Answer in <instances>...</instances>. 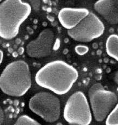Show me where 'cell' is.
<instances>
[{
  "instance_id": "6da1fadb",
  "label": "cell",
  "mask_w": 118,
  "mask_h": 125,
  "mask_svg": "<svg viewBox=\"0 0 118 125\" xmlns=\"http://www.w3.org/2000/svg\"><path fill=\"white\" fill-rule=\"evenodd\" d=\"M79 73L72 65L56 60L44 65L35 75L36 83L42 88L57 95H64L77 81Z\"/></svg>"
},
{
  "instance_id": "7a4b0ae2",
  "label": "cell",
  "mask_w": 118,
  "mask_h": 125,
  "mask_svg": "<svg viewBox=\"0 0 118 125\" xmlns=\"http://www.w3.org/2000/svg\"><path fill=\"white\" fill-rule=\"evenodd\" d=\"M31 7L21 0H6L0 4V36L11 40L18 35L21 26L31 14Z\"/></svg>"
},
{
  "instance_id": "3957f363",
  "label": "cell",
  "mask_w": 118,
  "mask_h": 125,
  "mask_svg": "<svg viewBox=\"0 0 118 125\" xmlns=\"http://www.w3.org/2000/svg\"><path fill=\"white\" fill-rule=\"evenodd\" d=\"M31 86V76L27 62L17 60L5 67L0 77V87L2 92L11 97L25 95Z\"/></svg>"
},
{
  "instance_id": "277c9868",
  "label": "cell",
  "mask_w": 118,
  "mask_h": 125,
  "mask_svg": "<svg viewBox=\"0 0 118 125\" xmlns=\"http://www.w3.org/2000/svg\"><path fill=\"white\" fill-rule=\"evenodd\" d=\"M65 120L69 125H90L93 118L91 106L86 95L75 92L68 99L63 112Z\"/></svg>"
},
{
  "instance_id": "5b68a950",
  "label": "cell",
  "mask_w": 118,
  "mask_h": 125,
  "mask_svg": "<svg viewBox=\"0 0 118 125\" xmlns=\"http://www.w3.org/2000/svg\"><path fill=\"white\" fill-rule=\"evenodd\" d=\"M88 97L93 115L98 122L107 118L118 101L116 94L106 89L100 83H96L90 87Z\"/></svg>"
},
{
  "instance_id": "8992f818",
  "label": "cell",
  "mask_w": 118,
  "mask_h": 125,
  "mask_svg": "<svg viewBox=\"0 0 118 125\" xmlns=\"http://www.w3.org/2000/svg\"><path fill=\"white\" fill-rule=\"evenodd\" d=\"M28 106L32 112L49 123L58 120L61 114L59 99L48 92L36 93L30 99Z\"/></svg>"
},
{
  "instance_id": "52a82bcc",
  "label": "cell",
  "mask_w": 118,
  "mask_h": 125,
  "mask_svg": "<svg viewBox=\"0 0 118 125\" xmlns=\"http://www.w3.org/2000/svg\"><path fill=\"white\" fill-rule=\"evenodd\" d=\"M105 30L101 20L92 12L81 21L77 27L67 30V33L73 40L81 43H88L100 37Z\"/></svg>"
},
{
  "instance_id": "ba28073f",
  "label": "cell",
  "mask_w": 118,
  "mask_h": 125,
  "mask_svg": "<svg viewBox=\"0 0 118 125\" xmlns=\"http://www.w3.org/2000/svg\"><path fill=\"white\" fill-rule=\"evenodd\" d=\"M55 35L51 29L41 31L35 40L29 42L26 48V53L31 58H40L51 54L54 42Z\"/></svg>"
},
{
  "instance_id": "9c48e42d",
  "label": "cell",
  "mask_w": 118,
  "mask_h": 125,
  "mask_svg": "<svg viewBox=\"0 0 118 125\" xmlns=\"http://www.w3.org/2000/svg\"><path fill=\"white\" fill-rule=\"evenodd\" d=\"M90 11L85 8H63L57 15L58 20L63 27L68 30L76 28L90 14Z\"/></svg>"
},
{
  "instance_id": "30bf717a",
  "label": "cell",
  "mask_w": 118,
  "mask_h": 125,
  "mask_svg": "<svg viewBox=\"0 0 118 125\" xmlns=\"http://www.w3.org/2000/svg\"><path fill=\"white\" fill-rule=\"evenodd\" d=\"M95 11L112 25L118 23V1L100 0L94 5Z\"/></svg>"
},
{
  "instance_id": "8fae6325",
  "label": "cell",
  "mask_w": 118,
  "mask_h": 125,
  "mask_svg": "<svg viewBox=\"0 0 118 125\" xmlns=\"http://www.w3.org/2000/svg\"><path fill=\"white\" fill-rule=\"evenodd\" d=\"M106 51L108 55L118 62V35L111 34L107 38Z\"/></svg>"
},
{
  "instance_id": "7c38bea8",
  "label": "cell",
  "mask_w": 118,
  "mask_h": 125,
  "mask_svg": "<svg viewBox=\"0 0 118 125\" xmlns=\"http://www.w3.org/2000/svg\"><path fill=\"white\" fill-rule=\"evenodd\" d=\"M13 125H41L35 120L27 115L20 116Z\"/></svg>"
},
{
  "instance_id": "4fadbf2b",
  "label": "cell",
  "mask_w": 118,
  "mask_h": 125,
  "mask_svg": "<svg viewBox=\"0 0 118 125\" xmlns=\"http://www.w3.org/2000/svg\"><path fill=\"white\" fill-rule=\"evenodd\" d=\"M106 125H118V103L106 119Z\"/></svg>"
},
{
  "instance_id": "5bb4252c",
  "label": "cell",
  "mask_w": 118,
  "mask_h": 125,
  "mask_svg": "<svg viewBox=\"0 0 118 125\" xmlns=\"http://www.w3.org/2000/svg\"><path fill=\"white\" fill-rule=\"evenodd\" d=\"M75 51L79 56H83L89 51V48L85 45H78L75 47Z\"/></svg>"
},
{
  "instance_id": "9a60e30c",
  "label": "cell",
  "mask_w": 118,
  "mask_h": 125,
  "mask_svg": "<svg viewBox=\"0 0 118 125\" xmlns=\"http://www.w3.org/2000/svg\"><path fill=\"white\" fill-rule=\"evenodd\" d=\"M114 80L115 82L117 83V84L118 85V71H117L114 74Z\"/></svg>"
},
{
  "instance_id": "2e32d148",
  "label": "cell",
  "mask_w": 118,
  "mask_h": 125,
  "mask_svg": "<svg viewBox=\"0 0 118 125\" xmlns=\"http://www.w3.org/2000/svg\"><path fill=\"white\" fill-rule=\"evenodd\" d=\"M0 62H1V63L2 62V61H3V57H4V53L2 50H1V52H0Z\"/></svg>"
},
{
  "instance_id": "e0dca14e",
  "label": "cell",
  "mask_w": 118,
  "mask_h": 125,
  "mask_svg": "<svg viewBox=\"0 0 118 125\" xmlns=\"http://www.w3.org/2000/svg\"><path fill=\"white\" fill-rule=\"evenodd\" d=\"M4 116V114H3V112H2V109H1V122L2 121V117Z\"/></svg>"
}]
</instances>
